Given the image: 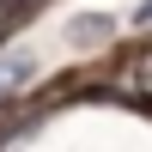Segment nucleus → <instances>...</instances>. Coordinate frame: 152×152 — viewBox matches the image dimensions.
Instances as JSON below:
<instances>
[{
    "label": "nucleus",
    "mask_w": 152,
    "mask_h": 152,
    "mask_svg": "<svg viewBox=\"0 0 152 152\" xmlns=\"http://www.w3.org/2000/svg\"><path fill=\"white\" fill-rule=\"evenodd\" d=\"M37 73H43V61H37L31 49H6V55H0V110H6L12 97L37 79Z\"/></svg>",
    "instance_id": "f257e3e1"
},
{
    "label": "nucleus",
    "mask_w": 152,
    "mask_h": 152,
    "mask_svg": "<svg viewBox=\"0 0 152 152\" xmlns=\"http://www.w3.org/2000/svg\"><path fill=\"white\" fill-rule=\"evenodd\" d=\"M116 24H122V18H110V12L67 18V43H73V49H97V43H110V37H116Z\"/></svg>",
    "instance_id": "f03ea898"
},
{
    "label": "nucleus",
    "mask_w": 152,
    "mask_h": 152,
    "mask_svg": "<svg viewBox=\"0 0 152 152\" xmlns=\"http://www.w3.org/2000/svg\"><path fill=\"white\" fill-rule=\"evenodd\" d=\"M128 79H134V91H140L146 104H152V37H146L140 49H134V61H128Z\"/></svg>",
    "instance_id": "7ed1b4c3"
},
{
    "label": "nucleus",
    "mask_w": 152,
    "mask_h": 152,
    "mask_svg": "<svg viewBox=\"0 0 152 152\" xmlns=\"http://www.w3.org/2000/svg\"><path fill=\"white\" fill-rule=\"evenodd\" d=\"M43 6H49V0H0V37L18 31V24L31 18V12H43Z\"/></svg>",
    "instance_id": "20e7f679"
},
{
    "label": "nucleus",
    "mask_w": 152,
    "mask_h": 152,
    "mask_svg": "<svg viewBox=\"0 0 152 152\" xmlns=\"http://www.w3.org/2000/svg\"><path fill=\"white\" fill-rule=\"evenodd\" d=\"M134 24H152V0H140V6H134Z\"/></svg>",
    "instance_id": "39448f33"
}]
</instances>
